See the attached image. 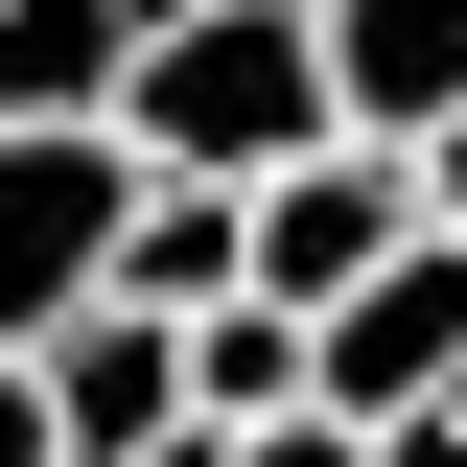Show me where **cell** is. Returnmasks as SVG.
<instances>
[{
  "label": "cell",
  "instance_id": "cell-3",
  "mask_svg": "<svg viewBox=\"0 0 467 467\" xmlns=\"http://www.w3.org/2000/svg\"><path fill=\"white\" fill-rule=\"evenodd\" d=\"M398 257H420V164H374V140H327L304 187H257V304L281 327H350Z\"/></svg>",
  "mask_w": 467,
  "mask_h": 467
},
{
  "label": "cell",
  "instance_id": "cell-10",
  "mask_svg": "<svg viewBox=\"0 0 467 467\" xmlns=\"http://www.w3.org/2000/svg\"><path fill=\"white\" fill-rule=\"evenodd\" d=\"M420 234H467V117H444V140H420Z\"/></svg>",
  "mask_w": 467,
  "mask_h": 467
},
{
  "label": "cell",
  "instance_id": "cell-9",
  "mask_svg": "<svg viewBox=\"0 0 467 467\" xmlns=\"http://www.w3.org/2000/svg\"><path fill=\"white\" fill-rule=\"evenodd\" d=\"M0 467H70V444H47V374H24V350H0Z\"/></svg>",
  "mask_w": 467,
  "mask_h": 467
},
{
  "label": "cell",
  "instance_id": "cell-1",
  "mask_svg": "<svg viewBox=\"0 0 467 467\" xmlns=\"http://www.w3.org/2000/svg\"><path fill=\"white\" fill-rule=\"evenodd\" d=\"M117 140L164 187H304L350 140V94H327V0H140V70H117Z\"/></svg>",
  "mask_w": 467,
  "mask_h": 467
},
{
  "label": "cell",
  "instance_id": "cell-5",
  "mask_svg": "<svg viewBox=\"0 0 467 467\" xmlns=\"http://www.w3.org/2000/svg\"><path fill=\"white\" fill-rule=\"evenodd\" d=\"M327 94H350L374 164H420V140L467 117V0H327Z\"/></svg>",
  "mask_w": 467,
  "mask_h": 467
},
{
  "label": "cell",
  "instance_id": "cell-11",
  "mask_svg": "<svg viewBox=\"0 0 467 467\" xmlns=\"http://www.w3.org/2000/svg\"><path fill=\"white\" fill-rule=\"evenodd\" d=\"M234 467H374V444H350V420H281V444H234Z\"/></svg>",
  "mask_w": 467,
  "mask_h": 467
},
{
  "label": "cell",
  "instance_id": "cell-2",
  "mask_svg": "<svg viewBox=\"0 0 467 467\" xmlns=\"http://www.w3.org/2000/svg\"><path fill=\"white\" fill-rule=\"evenodd\" d=\"M140 187H164V164H140L117 117H94V140H0V350H70V327L117 304Z\"/></svg>",
  "mask_w": 467,
  "mask_h": 467
},
{
  "label": "cell",
  "instance_id": "cell-8",
  "mask_svg": "<svg viewBox=\"0 0 467 467\" xmlns=\"http://www.w3.org/2000/svg\"><path fill=\"white\" fill-rule=\"evenodd\" d=\"M117 304H140V327H211V304H257V211H234V187H140V257H117Z\"/></svg>",
  "mask_w": 467,
  "mask_h": 467
},
{
  "label": "cell",
  "instance_id": "cell-7",
  "mask_svg": "<svg viewBox=\"0 0 467 467\" xmlns=\"http://www.w3.org/2000/svg\"><path fill=\"white\" fill-rule=\"evenodd\" d=\"M187 420H211V444H281V420H327V327H281V304H211V327H187Z\"/></svg>",
  "mask_w": 467,
  "mask_h": 467
},
{
  "label": "cell",
  "instance_id": "cell-4",
  "mask_svg": "<svg viewBox=\"0 0 467 467\" xmlns=\"http://www.w3.org/2000/svg\"><path fill=\"white\" fill-rule=\"evenodd\" d=\"M327 420H350V444H398V420H467V234H420L398 281L327 327Z\"/></svg>",
  "mask_w": 467,
  "mask_h": 467
},
{
  "label": "cell",
  "instance_id": "cell-12",
  "mask_svg": "<svg viewBox=\"0 0 467 467\" xmlns=\"http://www.w3.org/2000/svg\"><path fill=\"white\" fill-rule=\"evenodd\" d=\"M374 467H467V420H398V444H374Z\"/></svg>",
  "mask_w": 467,
  "mask_h": 467
},
{
  "label": "cell",
  "instance_id": "cell-6",
  "mask_svg": "<svg viewBox=\"0 0 467 467\" xmlns=\"http://www.w3.org/2000/svg\"><path fill=\"white\" fill-rule=\"evenodd\" d=\"M117 70H140V24H117V0H0V140H94Z\"/></svg>",
  "mask_w": 467,
  "mask_h": 467
}]
</instances>
